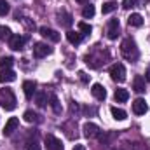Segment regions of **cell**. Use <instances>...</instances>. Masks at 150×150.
Returning a JSON list of instances; mask_svg holds the SVG:
<instances>
[{
	"label": "cell",
	"mask_w": 150,
	"mask_h": 150,
	"mask_svg": "<svg viewBox=\"0 0 150 150\" xmlns=\"http://www.w3.org/2000/svg\"><path fill=\"white\" fill-rule=\"evenodd\" d=\"M120 52H122V56H124L126 59L134 61V59L138 58V47H136V42H134L133 38H126V40H122V44H120Z\"/></svg>",
	"instance_id": "1"
},
{
	"label": "cell",
	"mask_w": 150,
	"mask_h": 150,
	"mask_svg": "<svg viewBox=\"0 0 150 150\" xmlns=\"http://www.w3.org/2000/svg\"><path fill=\"white\" fill-rule=\"evenodd\" d=\"M16 96H14V93L11 91V89H7V87H4V89H0V107L4 108V110H14L16 108Z\"/></svg>",
	"instance_id": "2"
},
{
	"label": "cell",
	"mask_w": 150,
	"mask_h": 150,
	"mask_svg": "<svg viewBox=\"0 0 150 150\" xmlns=\"http://www.w3.org/2000/svg\"><path fill=\"white\" fill-rule=\"evenodd\" d=\"M110 77H112L113 82H124L126 80V68H124V65L122 63H115L110 67Z\"/></svg>",
	"instance_id": "3"
},
{
	"label": "cell",
	"mask_w": 150,
	"mask_h": 150,
	"mask_svg": "<svg viewBox=\"0 0 150 150\" xmlns=\"http://www.w3.org/2000/svg\"><path fill=\"white\" fill-rule=\"evenodd\" d=\"M44 143H45V149L47 150H63L61 140H58V138L52 136V134H47V136L44 138Z\"/></svg>",
	"instance_id": "4"
},
{
	"label": "cell",
	"mask_w": 150,
	"mask_h": 150,
	"mask_svg": "<svg viewBox=\"0 0 150 150\" xmlns=\"http://www.w3.org/2000/svg\"><path fill=\"white\" fill-rule=\"evenodd\" d=\"M52 52V47H49L47 44H44V42H37L35 45H33V54H35V58H44V56H47V54H51Z\"/></svg>",
	"instance_id": "5"
},
{
	"label": "cell",
	"mask_w": 150,
	"mask_h": 150,
	"mask_svg": "<svg viewBox=\"0 0 150 150\" xmlns=\"http://www.w3.org/2000/svg\"><path fill=\"white\" fill-rule=\"evenodd\" d=\"M38 32H40V35H42V37L47 38V40H51V42H59V38H61V37H59V33H58L56 30L47 28V26H42Z\"/></svg>",
	"instance_id": "6"
},
{
	"label": "cell",
	"mask_w": 150,
	"mask_h": 150,
	"mask_svg": "<svg viewBox=\"0 0 150 150\" xmlns=\"http://www.w3.org/2000/svg\"><path fill=\"white\" fill-rule=\"evenodd\" d=\"M147 110H149V105L143 98H138L133 101V112L136 115H143V113H147Z\"/></svg>",
	"instance_id": "7"
},
{
	"label": "cell",
	"mask_w": 150,
	"mask_h": 150,
	"mask_svg": "<svg viewBox=\"0 0 150 150\" xmlns=\"http://www.w3.org/2000/svg\"><path fill=\"white\" fill-rule=\"evenodd\" d=\"M100 134V127L93 122H86L84 124V136L86 138H96Z\"/></svg>",
	"instance_id": "8"
},
{
	"label": "cell",
	"mask_w": 150,
	"mask_h": 150,
	"mask_svg": "<svg viewBox=\"0 0 150 150\" xmlns=\"http://www.w3.org/2000/svg\"><path fill=\"white\" fill-rule=\"evenodd\" d=\"M119 28H120L119 19H110V23H108V30H107V35H108L110 40H115V38L119 37Z\"/></svg>",
	"instance_id": "9"
},
{
	"label": "cell",
	"mask_w": 150,
	"mask_h": 150,
	"mask_svg": "<svg viewBox=\"0 0 150 150\" xmlns=\"http://www.w3.org/2000/svg\"><path fill=\"white\" fill-rule=\"evenodd\" d=\"M18 126H19V119H18V117H11V119L7 120L5 127H4V134H5V136H11V134L18 129Z\"/></svg>",
	"instance_id": "10"
},
{
	"label": "cell",
	"mask_w": 150,
	"mask_h": 150,
	"mask_svg": "<svg viewBox=\"0 0 150 150\" xmlns=\"http://www.w3.org/2000/svg\"><path fill=\"white\" fill-rule=\"evenodd\" d=\"M25 42H26V37H21V35H12V37H11V40H9V47H11V49H14V51H19V49H23Z\"/></svg>",
	"instance_id": "11"
},
{
	"label": "cell",
	"mask_w": 150,
	"mask_h": 150,
	"mask_svg": "<svg viewBox=\"0 0 150 150\" xmlns=\"http://www.w3.org/2000/svg\"><path fill=\"white\" fill-rule=\"evenodd\" d=\"M35 89H37V84H35L33 80H25V82H23V91H25V96H26L28 100L33 98V94L37 93Z\"/></svg>",
	"instance_id": "12"
},
{
	"label": "cell",
	"mask_w": 150,
	"mask_h": 150,
	"mask_svg": "<svg viewBox=\"0 0 150 150\" xmlns=\"http://www.w3.org/2000/svg\"><path fill=\"white\" fill-rule=\"evenodd\" d=\"M91 93H93V96H94L96 100H100V101H103V100L107 98V91H105V87H103L101 84H93Z\"/></svg>",
	"instance_id": "13"
},
{
	"label": "cell",
	"mask_w": 150,
	"mask_h": 150,
	"mask_svg": "<svg viewBox=\"0 0 150 150\" xmlns=\"http://www.w3.org/2000/svg\"><path fill=\"white\" fill-rule=\"evenodd\" d=\"M113 98H115V101H117V103H124V101H127V100H129V93H127V89L119 87V89H115Z\"/></svg>",
	"instance_id": "14"
},
{
	"label": "cell",
	"mask_w": 150,
	"mask_h": 150,
	"mask_svg": "<svg viewBox=\"0 0 150 150\" xmlns=\"http://www.w3.org/2000/svg\"><path fill=\"white\" fill-rule=\"evenodd\" d=\"M58 23L61 26H65V28H70L72 23H74V19H72V16L68 12H61V14H58Z\"/></svg>",
	"instance_id": "15"
},
{
	"label": "cell",
	"mask_w": 150,
	"mask_h": 150,
	"mask_svg": "<svg viewBox=\"0 0 150 150\" xmlns=\"http://www.w3.org/2000/svg\"><path fill=\"white\" fill-rule=\"evenodd\" d=\"M67 38H68V42H70V44L77 45V44H80V42H82V33L74 32V30H68V32H67Z\"/></svg>",
	"instance_id": "16"
},
{
	"label": "cell",
	"mask_w": 150,
	"mask_h": 150,
	"mask_svg": "<svg viewBox=\"0 0 150 150\" xmlns=\"http://www.w3.org/2000/svg\"><path fill=\"white\" fill-rule=\"evenodd\" d=\"M133 89H134L136 93H143V91H145V79L140 77V75H136L134 80H133Z\"/></svg>",
	"instance_id": "17"
},
{
	"label": "cell",
	"mask_w": 150,
	"mask_h": 150,
	"mask_svg": "<svg viewBox=\"0 0 150 150\" xmlns=\"http://www.w3.org/2000/svg\"><path fill=\"white\" fill-rule=\"evenodd\" d=\"M12 80H16V74H14L12 70H2V72H0V82H2V84L12 82Z\"/></svg>",
	"instance_id": "18"
},
{
	"label": "cell",
	"mask_w": 150,
	"mask_h": 150,
	"mask_svg": "<svg viewBox=\"0 0 150 150\" xmlns=\"http://www.w3.org/2000/svg\"><path fill=\"white\" fill-rule=\"evenodd\" d=\"M127 25H129V26H136V28H138V26H142V25H143V18H142L140 14H136V12H134V14H131V16L127 18Z\"/></svg>",
	"instance_id": "19"
},
{
	"label": "cell",
	"mask_w": 150,
	"mask_h": 150,
	"mask_svg": "<svg viewBox=\"0 0 150 150\" xmlns=\"http://www.w3.org/2000/svg\"><path fill=\"white\" fill-rule=\"evenodd\" d=\"M110 112H112V115H113V119H115V120H124V119L127 117V113L124 112L122 108H117V107H112V108H110Z\"/></svg>",
	"instance_id": "20"
},
{
	"label": "cell",
	"mask_w": 150,
	"mask_h": 150,
	"mask_svg": "<svg viewBox=\"0 0 150 150\" xmlns=\"http://www.w3.org/2000/svg\"><path fill=\"white\" fill-rule=\"evenodd\" d=\"M35 101H37V105L42 108V107H45L47 105V94L45 93H35Z\"/></svg>",
	"instance_id": "21"
},
{
	"label": "cell",
	"mask_w": 150,
	"mask_h": 150,
	"mask_svg": "<svg viewBox=\"0 0 150 150\" xmlns=\"http://www.w3.org/2000/svg\"><path fill=\"white\" fill-rule=\"evenodd\" d=\"M94 12H96V11H94V5H91V4H89V5H86V7L82 9V16H84L86 19L93 18V16H94Z\"/></svg>",
	"instance_id": "22"
},
{
	"label": "cell",
	"mask_w": 150,
	"mask_h": 150,
	"mask_svg": "<svg viewBox=\"0 0 150 150\" xmlns=\"http://www.w3.org/2000/svg\"><path fill=\"white\" fill-rule=\"evenodd\" d=\"M117 9V4L115 2H107V4H103V7H101V12L103 14H110Z\"/></svg>",
	"instance_id": "23"
},
{
	"label": "cell",
	"mask_w": 150,
	"mask_h": 150,
	"mask_svg": "<svg viewBox=\"0 0 150 150\" xmlns=\"http://www.w3.org/2000/svg\"><path fill=\"white\" fill-rule=\"evenodd\" d=\"M12 63H14L12 58H9V56H7V58H2V59H0V70H11Z\"/></svg>",
	"instance_id": "24"
},
{
	"label": "cell",
	"mask_w": 150,
	"mask_h": 150,
	"mask_svg": "<svg viewBox=\"0 0 150 150\" xmlns=\"http://www.w3.org/2000/svg\"><path fill=\"white\" fill-rule=\"evenodd\" d=\"M23 117H25V120H26V122H37V120H38V115L35 112H32V110H26Z\"/></svg>",
	"instance_id": "25"
},
{
	"label": "cell",
	"mask_w": 150,
	"mask_h": 150,
	"mask_svg": "<svg viewBox=\"0 0 150 150\" xmlns=\"http://www.w3.org/2000/svg\"><path fill=\"white\" fill-rule=\"evenodd\" d=\"M79 30H80V33L82 35H89L91 32H93V28H91V25H87V23H79Z\"/></svg>",
	"instance_id": "26"
},
{
	"label": "cell",
	"mask_w": 150,
	"mask_h": 150,
	"mask_svg": "<svg viewBox=\"0 0 150 150\" xmlns=\"http://www.w3.org/2000/svg\"><path fill=\"white\" fill-rule=\"evenodd\" d=\"M51 107H52L54 113H61V107H59V101L56 96H51Z\"/></svg>",
	"instance_id": "27"
},
{
	"label": "cell",
	"mask_w": 150,
	"mask_h": 150,
	"mask_svg": "<svg viewBox=\"0 0 150 150\" xmlns=\"http://www.w3.org/2000/svg\"><path fill=\"white\" fill-rule=\"evenodd\" d=\"M11 37H12V33H11V30H9V28H5V26H4V28H0V38H2L4 42H5V40H11Z\"/></svg>",
	"instance_id": "28"
},
{
	"label": "cell",
	"mask_w": 150,
	"mask_h": 150,
	"mask_svg": "<svg viewBox=\"0 0 150 150\" xmlns=\"http://www.w3.org/2000/svg\"><path fill=\"white\" fill-rule=\"evenodd\" d=\"M9 11H11L9 4H7L5 0H0V16H5V14H9Z\"/></svg>",
	"instance_id": "29"
},
{
	"label": "cell",
	"mask_w": 150,
	"mask_h": 150,
	"mask_svg": "<svg viewBox=\"0 0 150 150\" xmlns=\"http://www.w3.org/2000/svg\"><path fill=\"white\" fill-rule=\"evenodd\" d=\"M136 5V0H122V7L124 9H131Z\"/></svg>",
	"instance_id": "30"
},
{
	"label": "cell",
	"mask_w": 150,
	"mask_h": 150,
	"mask_svg": "<svg viewBox=\"0 0 150 150\" xmlns=\"http://www.w3.org/2000/svg\"><path fill=\"white\" fill-rule=\"evenodd\" d=\"M26 149H28V150H40V145H38L37 142H28Z\"/></svg>",
	"instance_id": "31"
},
{
	"label": "cell",
	"mask_w": 150,
	"mask_h": 150,
	"mask_svg": "<svg viewBox=\"0 0 150 150\" xmlns=\"http://www.w3.org/2000/svg\"><path fill=\"white\" fill-rule=\"evenodd\" d=\"M131 150H147V149H145V145H142V143H133V145H131Z\"/></svg>",
	"instance_id": "32"
},
{
	"label": "cell",
	"mask_w": 150,
	"mask_h": 150,
	"mask_svg": "<svg viewBox=\"0 0 150 150\" xmlns=\"http://www.w3.org/2000/svg\"><path fill=\"white\" fill-rule=\"evenodd\" d=\"M79 75H80V80H82V82H87V80H89V79H87V75L84 74V72H79Z\"/></svg>",
	"instance_id": "33"
},
{
	"label": "cell",
	"mask_w": 150,
	"mask_h": 150,
	"mask_svg": "<svg viewBox=\"0 0 150 150\" xmlns=\"http://www.w3.org/2000/svg\"><path fill=\"white\" fill-rule=\"evenodd\" d=\"M74 150H86V147H84V145H75Z\"/></svg>",
	"instance_id": "34"
},
{
	"label": "cell",
	"mask_w": 150,
	"mask_h": 150,
	"mask_svg": "<svg viewBox=\"0 0 150 150\" xmlns=\"http://www.w3.org/2000/svg\"><path fill=\"white\" fill-rule=\"evenodd\" d=\"M77 2H79V4H87L89 0H77Z\"/></svg>",
	"instance_id": "35"
},
{
	"label": "cell",
	"mask_w": 150,
	"mask_h": 150,
	"mask_svg": "<svg viewBox=\"0 0 150 150\" xmlns=\"http://www.w3.org/2000/svg\"><path fill=\"white\" fill-rule=\"evenodd\" d=\"M147 80H149V82H150V70H149V72H147Z\"/></svg>",
	"instance_id": "36"
}]
</instances>
